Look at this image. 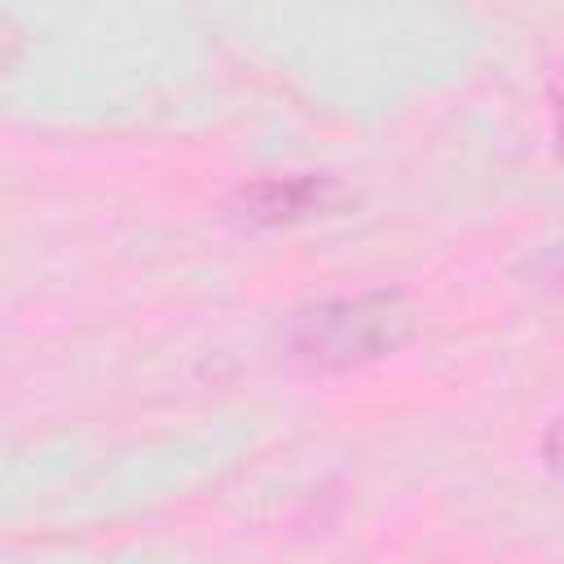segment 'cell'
<instances>
[{
    "instance_id": "obj_1",
    "label": "cell",
    "mask_w": 564,
    "mask_h": 564,
    "mask_svg": "<svg viewBox=\"0 0 564 564\" xmlns=\"http://www.w3.org/2000/svg\"><path fill=\"white\" fill-rule=\"evenodd\" d=\"M414 313L401 295H348L304 308L286 330V352L313 370H348L405 344Z\"/></svg>"
},
{
    "instance_id": "obj_2",
    "label": "cell",
    "mask_w": 564,
    "mask_h": 564,
    "mask_svg": "<svg viewBox=\"0 0 564 564\" xmlns=\"http://www.w3.org/2000/svg\"><path fill=\"white\" fill-rule=\"evenodd\" d=\"M339 198L344 189L330 176H286L242 189V216L260 225H282V220H304L313 212H330Z\"/></svg>"
},
{
    "instance_id": "obj_3",
    "label": "cell",
    "mask_w": 564,
    "mask_h": 564,
    "mask_svg": "<svg viewBox=\"0 0 564 564\" xmlns=\"http://www.w3.org/2000/svg\"><path fill=\"white\" fill-rule=\"evenodd\" d=\"M546 458H551V467H560L564 471V419L551 427V436H546Z\"/></svg>"
}]
</instances>
